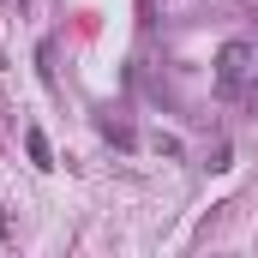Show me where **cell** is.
<instances>
[{
	"instance_id": "cell-1",
	"label": "cell",
	"mask_w": 258,
	"mask_h": 258,
	"mask_svg": "<svg viewBox=\"0 0 258 258\" xmlns=\"http://www.w3.org/2000/svg\"><path fill=\"white\" fill-rule=\"evenodd\" d=\"M246 66H252V48L246 42H228L222 54H216V96H240V78H246Z\"/></svg>"
},
{
	"instance_id": "cell-2",
	"label": "cell",
	"mask_w": 258,
	"mask_h": 258,
	"mask_svg": "<svg viewBox=\"0 0 258 258\" xmlns=\"http://www.w3.org/2000/svg\"><path fill=\"white\" fill-rule=\"evenodd\" d=\"M24 150H30V162H36V168H54V150H48V138H42L36 126L24 132Z\"/></svg>"
}]
</instances>
